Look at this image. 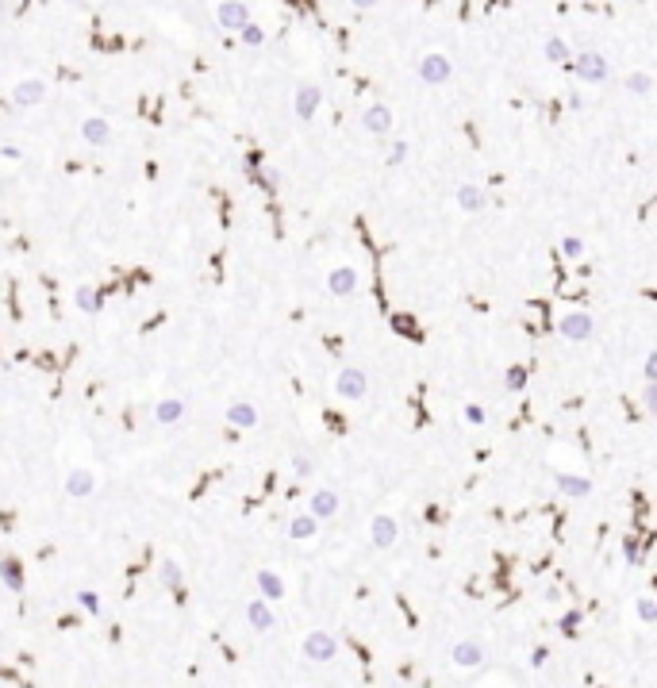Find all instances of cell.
I'll list each match as a JSON object with an SVG mask.
<instances>
[{
	"label": "cell",
	"instance_id": "38",
	"mask_svg": "<svg viewBox=\"0 0 657 688\" xmlns=\"http://www.w3.org/2000/svg\"><path fill=\"white\" fill-rule=\"evenodd\" d=\"M642 404H646V412H654V408H657V381L646 385V392H642Z\"/></svg>",
	"mask_w": 657,
	"mask_h": 688
},
{
	"label": "cell",
	"instance_id": "25",
	"mask_svg": "<svg viewBox=\"0 0 657 688\" xmlns=\"http://www.w3.org/2000/svg\"><path fill=\"white\" fill-rule=\"evenodd\" d=\"M504 389L508 392H523L527 389V365H508V369H504Z\"/></svg>",
	"mask_w": 657,
	"mask_h": 688
},
{
	"label": "cell",
	"instance_id": "10",
	"mask_svg": "<svg viewBox=\"0 0 657 688\" xmlns=\"http://www.w3.org/2000/svg\"><path fill=\"white\" fill-rule=\"evenodd\" d=\"M334 512H339V492H334V489L312 492V500H308V515H312V519H331Z\"/></svg>",
	"mask_w": 657,
	"mask_h": 688
},
{
	"label": "cell",
	"instance_id": "2",
	"mask_svg": "<svg viewBox=\"0 0 657 688\" xmlns=\"http://www.w3.org/2000/svg\"><path fill=\"white\" fill-rule=\"evenodd\" d=\"M304 657L316 665H327L339 657V639L334 635H327V630H312V635H304Z\"/></svg>",
	"mask_w": 657,
	"mask_h": 688
},
{
	"label": "cell",
	"instance_id": "30",
	"mask_svg": "<svg viewBox=\"0 0 657 688\" xmlns=\"http://www.w3.org/2000/svg\"><path fill=\"white\" fill-rule=\"evenodd\" d=\"M77 304H81V312H100V296H96V292H92V289H81V292H77Z\"/></svg>",
	"mask_w": 657,
	"mask_h": 688
},
{
	"label": "cell",
	"instance_id": "35",
	"mask_svg": "<svg viewBox=\"0 0 657 688\" xmlns=\"http://www.w3.org/2000/svg\"><path fill=\"white\" fill-rule=\"evenodd\" d=\"M642 554H646V550L638 546V539H626V542H623V557H626L631 565H638V562H642Z\"/></svg>",
	"mask_w": 657,
	"mask_h": 688
},
{
	"label": "cell",
	"instance_id": "12",
	"mask_svg": "<svg viewBox=\"0 0 657 688\" xmlns=\"http://www.w3.org/2000/svg\"><path fill=\"white\" fill-rule=\"evenodd\" d=\"M316 531H319V519H312L308 512L292 515L289 527H284V535H289L292 542H308V539H316Z\"/></svg>",
	"mask_w": 657,
	"mask_h": 688
},
{
	"label": "cell",
	"instance_id": "1",
	"mask_svg": "<svg viewBox=\"0 0 657 688\" xmlns=\"http://www.w3.org/2000/svg\"><path fill=\"white\" fill-rule=\"evenodd\" d=\"M573 69H577V77H581L584 85H599V81H608L611 77V66H608V58H604L599 50H581L577 62H573Z\"/></svg>",
	"mask_w": 657,
	"mask_h": 688
},
{
	"label": "cell",
	"instance_id": "41",
	"mask_svg": "<svg viewBox=\"0 0 657 688\" xmlns=\"http://www.w3.org/2000/svg\"><path fill=\"white\" fill-rule=\"evenodd\" d=\"M657 377V354H646V385Z\"/></svg>",
	"mask_w": 657,
	"mask_h": 688
},
{
	"label": "cell",
	"instance_id": "42",
	"mask_svg": "<svg viewBox=\"0 0 657 688\" xmlns=\"http://www.w3.org/2000/svg\"><path fill=\"white\" fill-rule=\"evenodd\" d=\"M4 12H8V8H4V4H0V16H4Z\"/></svg>",
	"mask_w": 657,
	"mask_h": 688
},
{
	"label": "cell",
	"instance_id": "32",
	"mask_svg": "<svg viewBox=\"0 0 657 688\" xmlns=\"http://www.w3.org/2000/svg\"><path fill=\"white\" fill-rule=\"evenodd\" d=\"M77 604H81L89 615H96V612H100V596H96V592H89V589L77 592Z\"/></svg>",
	"mask_w": 657,
	"mask_h": 688
},
{
	"label": "cell",
	"instance_id": "16",
	"mask_svg": "<svg viewBox=\"0 0 657 688\" xmlns=\"http://www.w3.org/2000/svg\"><path fill=\"white\" fill-rule=\"evenodd\" d=\"M369 535H373L377 546H392V542H396V535H400V527H396V519H392V515H373Z\"/></svg>",
	"mask_w": 657,
	"mask_h": 688
},
{
	"label": "cell",
	"instance_id": "19",
	"mask_svg": "<svg viewBox=\"0 0 657 688\" xmlns=\"http://www.w3.org/2000/svg\"><path fill=\"white\" fill-rule=\"evenodd\" d=\"M458 208L461 212H481V208H488V196H484L481 185H461L458 189Z\"/></svg>",
	"mask_w": 657,
	"mask_h": 688
},
{
	"label": "cell",
	"instance_id": "26",
	"mask_svg": "<svg viewBox=\"0 0 657 688\" xmlns=\"http://www.w3.org/2000/svg\"><path fill=\"white\" fill-rule=\"evenodd\" d=\"M626 89H631V92H638V97H646V92L654 89V77H649L646 69H638V74H631V77H626Z\"/></svg>",
	"mask_w": 657,
	"mask_h": 688
},
{
	"label": "cell",
	"instance_id": "15",
	"mask_svg": "<svg viewBox=\"0 0 657 688\" xmlns=\"http://www.w3.org/2000/svg\"><path fill=\"white\" fill-rule=\"evenodd\" d=\"M284 596V580L277 577L273 569H258V600H266V604H273V600Z\"/></svg>",
	"mask_w": 657,
	"mask_h": 688
},
{
	"label": "cell",
	"instance_id": "23",
	"mask_svg": "<svg viewBox=\"0 0 657 688\" xmlns=\"http://www.w3.org/2000/svg\"><path fill=\"white\" fill-rule=\"evenodd\" d=\"M0 580H4L12 592H24V569H19L16 557H4V562H0Z\"/></svg>",
	"mask_w": 657,
	"mask_h": 688
},
{
	"label": "cell",
	"instance_id": "40",
	"mask_svg": "<svg viewBox=\"0 0 657 688\" xmlns=\"http://www.w3.org/2000/svg\"><path fill=\"white\" fill-rule=\"evenodd\" d=\"M546 657H549L546 646H534V650H531V665H534V669H542V662H546Z\"/></svg>",
	"mask_w": 657,
	"mask_h": 688
},
{
	"label": "cell",
	"instance_id": "13",
	"mask_svg": "<svg viewBox=\"0 0 657 688\" xmlns=\"http://www.w3.org/2000/svg\"><path fill=\"white\" fill-rule=\"evenodd\" d=\"M450 657H454V665H458V669H477V665L484 662V650H481V642L466 639V642H458V646H454V654H450Z\"/></svg>",
	"mask_w": 657,
	"mask_h": 688
},
{
	"label": "cell",
	"instance_id": "18",
	"mask_svg": "<svg viewBox=\"0 0 657 688\" xmlns=\"http://www.w3.org/2000/svg\"><path fill=\"white\" fill-rule=\"evenodd\" d=\"M92 489H96V481H92V473L89 469H69L66 473V492L69 496H92Z\"/></svg>",
	"mask_w": 657,
	"mask_h": 688
},
{
	"label": "cell",
	"instance_id": "3",
	"mask_svg": "<svg viewBox=\"0 0 657 688\" xmlns=\"http://www.w3.org/2000/svg\"><path fill=\"white\" fill-rule=\"evenodd\" d=\"M450 77H454V66H450L446 54L431 50V54H423V58H419V81H423V85H446Z\"/></svg>",
	"mask_w": 657,
	"mask_h": 688
},
{
	"label": "cell",
	"instance_id": "9",
	"mask_svg": "<svg viewBox=\"0 0 657 688\" xmlns=\"http://www.w3.org/2000/svg\"><path fill=\"white\" fill-rule=\"evenodd\" d=\"M358 281H361V277H358V269H354V266H334L331 277H327V289H331L334 296H350V292L358 289Z\"/></svg>",
	"mask_w": 657,
	"mask_h": 688
},
{
	"label": "cell",
	"instance_id": "7",
	"mask_svg": "<svg viewBox=\"0 0 657 688\" xmlns=\"http://www.w3.org/2000/svg\"><path fill=\"white\" fill-rule=\"evenodd\" d=\"M246 619H250V627L258 630V635H269V630L277 627L273 604H266V600H250V604H246Z\"/></svg>",
	"mask_w": 657,
	"mask_h": 688
},
{
	"label": "cell",
	"instance_id": "27",
	"mask_svg": "<svg viewBox=\"0 0 657 688\" xmlns=\"http://www.w3.org/2000/svg\"><path fill=\"white\" fill-rule=\"evenodd\" d=\"M546 58L549 62H565L569 58V42L558 39V35H554V39H546Z\"/></svg>",
	"mask_w": 657,
	"mask_h": 688
},
{
	"label": "cell",
	"instance_id": "11",
	"mask_svg": "<svg viewBox=\"0 0 657 688\" xmlns=\"http://www.w3.org/2000/svg\"><path fill=\"white\" fill-rule=\"evenodd\" d=\"M319 104H323L319 85H300V89H296V116L300 119H312L319 112Z\"/></svg>",
	"mask_w": 657,
	"mask_h": 688
},
{
	"label": "cell",
	"instance_id": "29",
	"mask_svg": "<svg viewBox=\"0 0 657 688\" xmlns=\"http://www.w3.org/2000/svg\"><path fill=\"white\" fill-rule=\"evenodd\" d=\"M634 612H638V619H642V623H657V604H654V596H642Z\"/></svg>",
	"mask_w": 657,
	"mask_h": 688
},
{
	"label": "cell",
	"instance_id": "22",
	"mask_svg": "<svg viewBox=\"0 0 657 688\" xmlns=\"http://www.w3.org/2000/svg\"><path fill=\"white\" fill-rule=\"evenodd\" d=\"M154 419H158L162 427H166V423H181L185 419V400H173V396L162 400V404L154 408Z\"/></svg>",
	"mask_w": 657,
	"mask_h": 688
},
{
	"label": "cell",
	"instance_id": "8",
	"mask_svg": "<svg viewBox=\"0 0 657 688\" xmlns=\"http://www.w3.org/2000/svg\"><path fill=\"white\" fill-rule=\"evenodd\" d=\"M42 97H46V85L35 81V77H27V81H19L16 89H12V104H16V108H31V104H42Z\"/></svg>",
	"mask_w": 657,
	"mask_h": 688
},
{
	"label": "cell",
	"instance_id": "21",
	"mask_svg": "<svg viewBox=\"0 0 657 688\" xmlns=\"http://www.w3.org/2000/svg\"><path fill=\"white\" fill-rule=\"evenodd\" d=\"M558 492H565V496H588L592 492V481L588 477H577V473H558Z\"/></svg>",
	"mask_w": 657,
	"mask_h": 688
},
{
	"label": "cell",
	"instance_id": "4",
	"mask_svg": "<svg viewBox=\"0 0 657 688\" xmlns=\"http://www.w3.org/2000/svg\"><path fill=\"white\" fill-rule=\"evenodd\" d=\"M334 392H339L342 400H361L369 392V377L361 374L358 365H346V369H339V377H334Z\"/></svg>",
	"mask_w": 657,
	"mask_h": 688
},
{
	"label": "cell",
	"instance_id": "20",
	"mask_svg": "<svg viewBox=\"0 0 657 688\" xmlns=\"http://www.w3.org/2000/svg\"><path fill=\"white\" fill-rule=\"evenodd\" d=\"M361 124H366V131H373V135H384V131L392 127V112L384 108V104H373V108H366Z\"/></svg>",
	"mask_w": 657,
	"mask_h": 688
},
{
	"label": "cell",
	"instance_id": "39",
	"mask_svg": "<svg viewBox=\"0 0 657 688\" xmlns=\"http://www.w3.org/2000/svg\"><path fill=\"white\" fill-rule=\"evenodd\" d=\"M292 469H296L300 477H308V473H312V458L308 454H296V458H292Z\"/></svg>",
	"mask_w": 657,
	"mask_h": 688
},
{
	"label": "cell",
	"instance_id": "5",
	"mask_svg": "<svg viewBox=\"0 0 657 688\" xmlns=\"http://www.w3.org/2000/svg\"><path fill=\"white\" fill-rule=\"evenodd\" d=\"M592 315L588 312H569V315H561V324H558V331H561V339H569V342H584V339H592Z\"/></svg>",
	"mask_w": 657,
	"mask_h": 688
},
{
	"label": "cell",
	"instance_id": "17",
	"mask_svg": "<svg viewBox=\"0 0 657 688\" xmlns=\"http://www.w3.org/2000/svg\"><path fill=\"white\" fill-rule=\"evenodd\" d=\"M81 135H85V142H89V146H104V142L112 139V127H108V119H104V116H89L81 124Z\"/></svg>",
	"mask_w": 657,
	"mask_h": 688
},
{
	"label": "cell",
	"instance_id": "33",
	"mask_svg": "<svg viewBox=\"0 0 657 688\" xmlns=\"http://www.w3.org/2000/svg\"><path fill=\"white\" fill-rule=\"evenodd\" d=\"M254 181H262L269 192H273V189H281V174H277V169H269V166L262 169V174H254Z\"/></svg>",
	"mask_w": 657,
	"mask_h": 688
},
{
	"label": "cell",
	"instance_id": "14",
	"mask_svg": "<svg viewBox=\"0 0 657 688\" xmlns=\"http://www.w3.org/2000/svg\"><path fill=\"white\" fill-rule=\"evenodd\" d=\"M227 423L239 427V431H250V427H258V408L246 404V400H239V404L227 408Z\"/></svg>",
	"mask_w": 657,
	"mask_h": 688
},
{
	"label": "cell",
	"instance_id": "36",
	"mask_svg": "<svg viewBox=\"0 0 657 688\" xmlns=\"http://www.w3.org/2000/svg\"><path fill=\"white\" fill-rule=\"evenodd\" d=\"M581 619H584V615H581V612H569V615H565V619H561V630H565L569 639H573V635H577V627H581Z\"/></svg>",
	"mask_w": 657,
	"mask_h": 688
},
{
	"label": "cell",
	"instance_id": "31",
	"mask_svg": "<svg viewBox=\"0 0 657 688\" xmlns=\"http://www.w3.org/2000/svg\"><path fill=\"white\" fill-rule=\"evenodd\" d=\"M561 254H565V258H581V254H584V239H577V235H565V239H561Z\"/></svg>",
	"mask_w": 657,
	"mask_h": 688
},
{
	"label": "cell",
	"instance_id": "34",
	"mask_svg": "<svg viewBox=\"0 0 657 688\" xmlns=\"http://www.w3.org/2000/svg\"><path fill=\"white\" fill-rule=\"evenodd\" d=\"M400 162H408V142H392L389 146V166H400Z\"/></svg>",
	"mask_w": 657,
	"mask_h": 688
},
{
	"label": "cell",
	"instance_id": "24",
	"mask_svg": "<svg viewBox=\"0 0 657 688\" xmlns=\"http://www.w3.org/2000/svg\"><path fill=\"white\" fill-rule=\"evenodd\" d=\"M162 580H166V589L173 592V596H181V592H185V577H181V565H177V562L162 565Z\"/></svg>",
	"mask_w": 657,
	"mask_h": 688
},
{
	"label": "cell",
	"instance_id": "6",
	"mask_svg": "<svg viewBox=\"0 0 657 688\" xmlns=\"http://www.w3.org/2000/svg\"><path fill=\"white\" fill-rule=\"evenodd\" d=\"M216 19H219L223 31H242V27L250 24V8L242 4V0H223V4L216 8Z\"/></svg>",
	"mask_w": 657,
	"mask_h": 688
},
{
	"label": "cell",
	"instance_id": "37",
	"mask_svg": "<svg viewBox=\"0 0 657 688\" xmlns=\"http://www.w3.org/2000/svg\"><path fill=\"white\" fill-rule=\"evenodd\" d=\"M461 415H466V423H473V427H481V423H484V408L481 404H469Z\"/></svg>",
	"mask_w": 657,
	"mask_h": 688
},
{
	"label": "cell",
	"instance_id": "28",
	"mask_svg": "<svg viewBox=\"0 0 657 688\" xmlns=\"http://www.w3.org/2000/svg\"><path fill=\"white\" fill-rule=\"evenodd\" d=\"M239 35H242V42H246V47H262V42H266V31H262V27L254 24V19H250V24L242 27Z\"/></svg>",
	"mask_w": 657,
	"mask_h": 688
}]
</instances>
